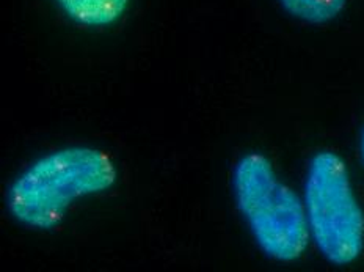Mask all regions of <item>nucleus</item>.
<instances>
[{
    "mask_svg": "<svg viewBox=\"0 0 364 272\" xmlns=\"http://www.w3.org/2000/svg\"><path fill=\"white\" fill-rule=\"evenodd\" d=\"M311 241L335 266L353 263L364 247V213L343 157L318 151L308 164L303 189Z\"/></svg>",
    "mask_w": 364,
    "mask_h": 272,
    "instance_id": "7ed1b4c3",
    "label": "nucleus"
},
{
    "mask_svg": "<svg viewBox=\"0 0 364 272\" xmlns=\"http://www.w3.org/2000/svg\"><path fill=\"white\" fill-rule=\"evenodd\" d=\"M66 16L85 27H107L123 16L129 0H55Z\"/></svg>",
    "mask_w": 364,
    "mask_h": 272,
    "instance_id": "20e7f679",
    "label": "nucleus"
},
{
    "mask_svg": "<svg viewBox=\"0 0 364 272\" xmlns=\"http://www.w3.org/2000/svg\"><path fill=\"white\" fill-rule=\"evenodd\" d=\"M117 179V165L104 151L62 148L19 173L6 192V208L14 221L27 229L52 230L75 200L107 192Z\"/></svg>",
    "mask_w": 364,
    "mask_h": 272,
    "instance_id": "f257e3e1",
    "label": "nucleus"
},
{
    "mask_svg": "<svg viewBox=\"0 0 364 272\" xmlns=\"http://www.w3.org/2000/svg\"><path fill=\"white\" fill-rule=\"evenodd\" d=\"M232 195L257 247L283 263L299 260L311 241L305 203L277 177L269 157L247 153L234 165Z\"/></svg>",
    "mask_w": 364,
    "mask_h": 272,
    "instance_id": "f03ea898",
    "label": "nucleus"
},
{
    "mask_svg": "<svg viewBox=\"0 0 364 272\" xmlns=\"http://www.w3.org/2000/svg\"><path fill=\"white\" fill-rule=\"evenodd\" d=\"M348 0H279L283 9L308 24H325L346 9Z\"/></svg>",
    "mask_w": 364,
    "mask_h": 272,
    "instance_id": "39448f33",
    "label": "nucleus"
},
{
    "mask_svg": "<svg viewBox=\"0 0 364 272\" xmlns=\"http://www.w3.org/2000/svg\"><path fill=\"white\" fill-rule=\"evenodd\" d=\"M361 151H363V159H364V134H363V140H361Z\"/></svg>",
    "mask_w": 364,
    "mask_h": 272,
    "instance_id": "423d86ee",
    "label": "nucleus"
}]
</instances>
